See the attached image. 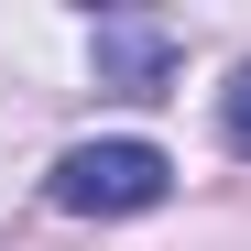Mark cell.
Listing matches in <instances>:
<instances>
[{"label": "cell", "mask_w": 251, "mask_h": 251, "mask_svg": "<svg viewBox=\"0 0 251 251\" xmlns=\"http://www.w3.org/2000/svg\"><path fill=\"white\" fill-rule=\"evenodd\" d=\"M99 88H120V99H164V88H175V33L142 22V11H109V22H99Z\"/></svg>", "instance_id": "2"}, {"label": "cell", "mask_w": 251, "mask_h": 251, "mask_svg": "<svg viewBox=\"0 0 251 251\" xmlns=\"http://www.w3.org/2000/svg\"><path fill=\"white\" fill-rule=\"evenodd\" d=\"M44 186H55V207H76V219H131V207L175 197V164H164L153 142H76Z\"/></svg>", "instance_id": "1"}, {"label": "cell", "mask_w": 251, "mask_h": 251, "mask_svg": "<svg viewBox=\"0 0 251 251\" xmlns=\"http://www.w3.org/2000/svg\"><path fill=\"white\" fill-rule=\"evenodd\" d=\"M219 131H229V153H251V66L229 76V99H219Z\"/></svg>", "instance_id": "3"}]
</instances>
